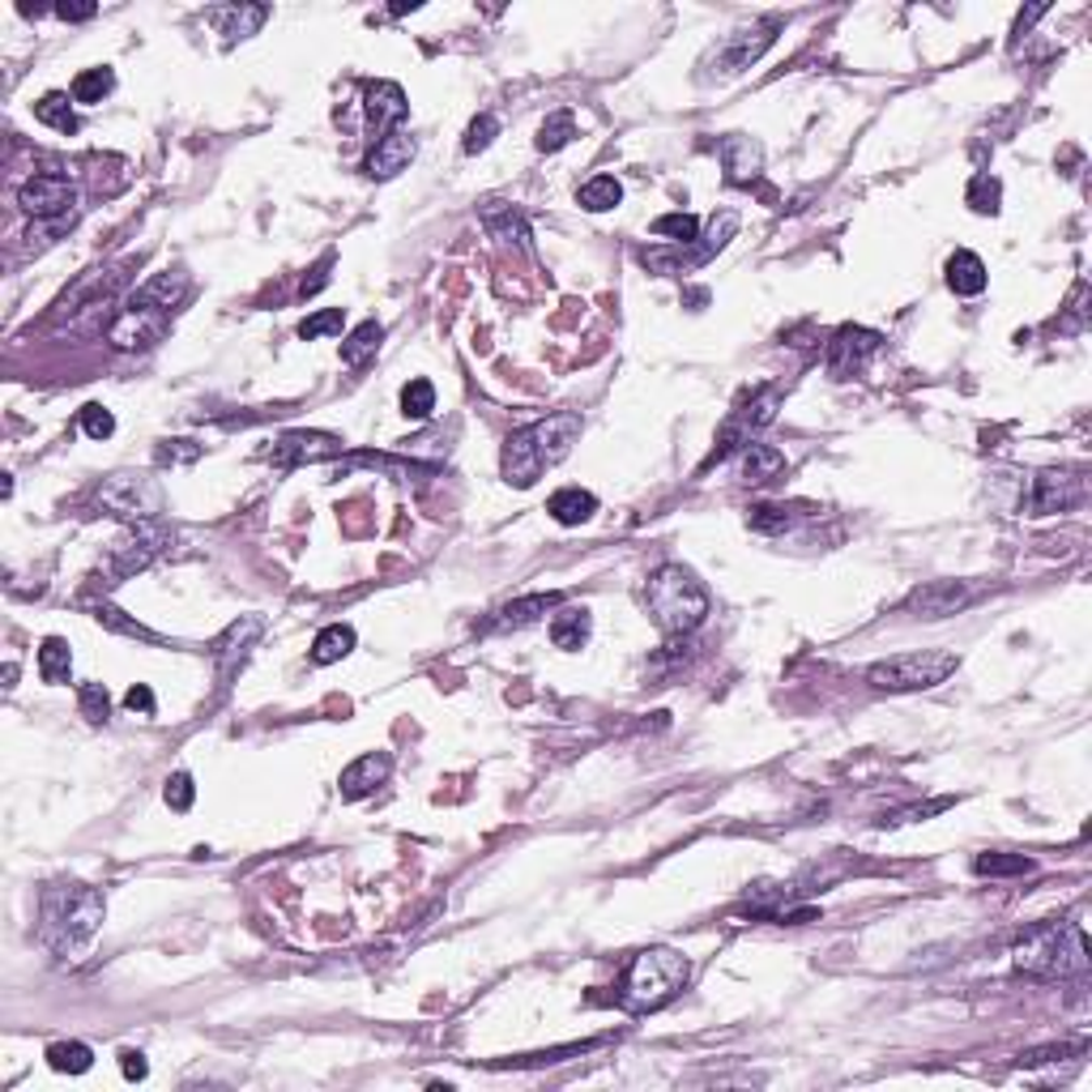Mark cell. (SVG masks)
<instances>
[{
  "label": "cell",
  "mask_w": 1092,
  "mask_h": 1092,
  "mask_svg": "<svg viewBox=\"0 0 1092 1092\" xmlns=\"http://www.w3.org/2000/svg\"><path fill=\"white\" fill-rule=\"evenodd\" d=\"M103 896L94 887L73 884V887H56L43 896V944L61 960H77L86 955V948L99 939V926H103Z\"/></svg>",
  "instance_id": "obj_1"
},
{
  "label": "cell",
  "mask_w": 1092,
  "mask_h": 1092,
  "mask_svg": "<svg viewBox=\"0 0 1092 1092\" xmlns=\"http://www.w3.org/2000/svg\"><path fill=\"white\" fill-rule=\"evenodd\" d=\"M1012 960H1016L1020 973H1032V977H1084L1089 939H1084L1080 926H1067V922L1032 926L1016 939Z\"/></svg>",
  "instance_id": "obj_2"
},
{
  "label": "cell",
  "mask_w": 1092,
  "mask_h": 1092,
  "mask_svg": "<svg viewBox=\"0 0 1092 1092\" xmlns=\"http://www.w3.org/2000/svg\"><path fill=\"white\" fill-rule=\"evenodd\" d=\"M645 607H649V619L666 632V636H682V632H696L708 614V589L687 572L679 563H666L649 576L645 585Z\"/></svg>",
  "instance_id": "obj_3"
},
{
  "label": "cell",
  "mask_w": 1092,
  "mask_h": 1092,
  "mask_svg": "<svg viewBox=\"0 0 1092 1092\" xmlns=\"http://www.w3.org/2000/svg\"><path fill=\"white\" fill-rule=\"evenodd\" d=\"M687 977H691L687 955H679L675 948H649L632 960L619 999L627 1012H658L687 986Z\"/></svg>",
  "instance_id": "obj_4"
},
{
  "label": "cell",
  "mask_w": 1092,
  "mask_h": 1092,
  "mask_svg": "<svg viewBox=\"0 0 1092 1092\" xmlns=\"http://www.w3.org/2000/svg\"><path fill=\"white\" fill-rule=\"evenodd\" d=\"M960 658L952 649H918V653H900V658H887V662H875L867 671V682L880 687V691H926V687H939L944 679H952Z\"/></svg>",
  "instance_id": "obj_5"
},
{
  "label": "cell",
  "mask_w": 1092,
  "mask_h": 1092,
  "mask_svg": "<svg viewBox=\"0 0 1092 1092\" xmlns=\"http://www.w3.org/2000/svg\"><path fill=\"white\" fill-rule=\"evenodd\" d=\"M734 231H739V213H734V209H722V213H713L708 235H700L696 244H679V248H671V252H640V261L658 273L700 270V265H708V261L730 244Z\"/></svg>",
  "instance_id": "obj_6"
},
{
  "label": "cell",
  "mask_w": 1092,
  "mask_h": 1092,
  "mask_svg": "<svg viewBox=\"0 0 1092 1092\" xmlns=\"http://www.w3.org/2000/svg\"><path fill=\"white\" fill-rule=\"evenodd\" d=\"M777 30H781V17L772 13V17H759V22H748V26H739V30H730L722 43H717V52H713V61H708V73L713 77H739V73H748L772 43H777Z\"/></svg>",
  "instance_id": "obj_7"
},
{
  "label": "cell",
  "mask_w": 1092,
  "mask_h": 1092,
  "mask_svg": "<svg viewBox=\"0 0 1092 1092\" xmlns=\"http://www.w3.org/2000/svg\"><path fill=\"white\" fill-rule=\"evenodd\" d=\"M99 504L112 512V517H125V521H154L158 508H162V491L150 474H112L103 478L99 486Z\"/></svg>",
  "instance_id": "obj_8"
},
{
  "label": "cell",
  "mask_w": 1092,
  "mask_h": 1092,
  "mask_svg": "<svg viewBox=\"0 0 1092 1092\" xmlns=\"http://www.w3.org/2000/svg\"><path fill=\"white\" fill-rule=\"evenodd\" d=\"M167 543H171L167 525H158V521H136L133 530H129L125 538H116L112 550H107V576H112V585H116L120 576H133L141 568H150V563L162 555V546Z\"/></svg>",
  "instance_id": "obj_9"
},
{
  "label": "cell",
  "mask_w": 1092,
  "mask_h": 1092,
  "mask_svg": "<svg viewBox=\"0 0 1092 1092\" xmlns=\"http://www.w3.org/2000/svg\"><path fill=\"white\" fill-rule=\"evenodd\" d=\"M777 402H781V389H764V393H755L743 410H734V414L726 418L722 435H717V448H713L708 466H713V461H722V457H730L734 448H748L751 435L777 418Z\"/></svg>",
  "instance_id": "obj_10"
},
{
  "label": "cell",
  "mask_w": 1092,
  "mask_h": 1092,
  "mask_svg": "<svg viewBox=\"0 0 1092 1092\" xmlns=\"http://www.w3.org/2000/svg\"><path fill=\"white\" fill-rule=\"evenodd\" d=\"M17 205L35 218H68L77 209V188L68 184V176H56V171L30 176L17 193Z\"/></svg>",
  "instance_id": "obj_11"
},
{
  "label": "cell",
  "mask_w": 1092,
  "mask_h": 1092,
  "mask_svg": "<svg viewBox=\"0 0 1092 1092\" xmlns=\"http://www.w3.org/2000/svg\"><path fill=\"white\" fill-rule=\"evenodd\" d=\"M338 435L329 431H286L277 444H273L270 461L277 470H295V466H312V461H329V457H341Z\"/></svg>",
  "instance_id": "obj_12"
},
{
  "label": "cell",
  "mask_w": 1092,
  "mask_h": 1092,
  "mask_svg": "<svg viewBox=\"0 0 1092 1092\" xmlns=\"http://www.w3.org/2000/svg\"><path fill=\"white\" fill-rule=\"evenodd\" d=\"M261 632H265V619H261V614H244V619H235V623L222 632V640L213 645L218 682H222V687L239 675V666L248 662V653H252V645L261 640Z\"/></svg>",
  "instance_id": "obj_13"
},
{
  "label": "cell",
  "mask_w": 1092,
  "mask_h": 1092,
  "mask_svg": "<svg viewBox=\"0 0 1092 1092\" xmlns=\"http://www.w3.org/2000/svg\"><path fill=\"white\" fill-rule=\"evenodd\" d=\"M1076 504H1084V478L1080 474H1071V470H1045V474L1032 478V495H1028L1032 517L1067 512Z\"/></svg>",
  "instance_id": "obj_14"
},
{
  "label": "cell",
  "mask_w": 1092,
  "mask_h": 1092,
  "mask_svg": "<svg viewBox=\"0 0 1092 1092\" xmlns=\"http://www.w3.org/2000/svg\"><path fill=\"white\" fill-rule=\"evenodd\" d=\"M167 312H158V308H125L116 321H112V329H107V341L116 346V350H145V346H154V341L167 338Z\"/></svg>",
  "instance_id": "obj_15"
},
{
  "label": "cell",
  "mask_w": 1092,
  "mask_h": 1092,
  "mask_svg": "<svg viewBox=\"0 0 1092 1092\" xmlns=\"http://www.w3.org/2000/svg\"><path fill=\"white\" fill-rule=\"evenodd\" d=\"M875 350H880V334L858 329V325H845V329H836V338L828 341L823 363H828V372H832L836 380H849L854 372L867 367V359H871Z\"/></svg>",
  "instance_id": "obj_16"
},
{
  "label": "cell",
  "mask_w": 1092,
  "mask_h": 1092,
  "mask_svg": "<svg viewBox=\"0 0 1092 1092\" xmlns=\"http://www.w3.org/2000/svg\"><path fill=\"white\" fill-rule=\"evenodd\" d=\"M543 470H546L543 453H538L530 427L512 431V435L504 440V453H499V474H504V482L517 486V491H525V486H534V482L543 478Z\"/></svg>",
  "instance_id": "obj_17"
},
{
  "label": "cell",
  "mask_w": 1092,
  "mask_h": 1092,
  "mask_svg": "<svg viewBox=\"0 0 1092 1092\" xmlns=\"http://www.w3.org/2000/svg\"><path fill=\"white\" fill-rule=\"evenodd\" d=\"M530 435H534V444H538V453H543V466H559L568 453H572V444H576V435H581V414H572V410H563V414H550L543 422H534L530 427Z\"/></svg>",
  "instance_id": "obj_18"
},
{
  "label": "cell",
  "mask_w": 1092,
  "mask_h": 1092,
  "mask_svg": "<svg viewBox=\"0 0 1092 1092\" xmlns=\"http://www.w3.org/2000/svg\"><path fill=\"white\" fill-rule=\"evenodd\" d=\"M418 141L410 129H389L385 136H376V150L367 154V176L372 180H393L398 171H406L410 158H414Z\"/></svg>",
  "instance_id": "obj_19"
},
{
  "label": "cell",
  "mask_w": 1092,
  "mask_h": 1092,
  "mask_svg": "<svg viewBox=\"0 0 1092 1092\" xmlns=\"http://www.w3.org/2000/svg\"><path fill=\"white\" fill-rule=\"evenodd\" d=\"M363 99H367V120H372L376 133L385 136L389 129H402L410 103H406V90H402L398 81H372Z\"/></svg>",
  "instance_id": "obj_20"
},
{
  "label": "cell",
  "mask_w": 1092,
  "mask_h": 1092,
  "mask_svg": "<svg viewBox=\"0 0 1092 1092\" xmlns=\"http://www.w3.org/2000/svg\"><path fill=\"white\" fill-rule=\"evenodd\" d=\"M393 772V759L385 751H372V755H359L346 772H341V798H367L376 785H385Z\"/></svg>",
  "instance_id": "obj_21"
},
{
  "label": "cell",
  "mask_w": 1092,
  "mask_h": 1092,
  "mask_svg": "<svg viewBox=\"0 0 1092 1092\" xmlns=\"http://www.w3.org/2000/svg\"><path fill=\"white\" fill-rule=\"evenodd\" d=\"M964 602H973V589L960 585V581H935V585H922L913 598H909V611H922L926 619H944V614H955Z\"/></svg>",
  "instance_id": "obj_22"
},
{
  "label": "cell",
  "mask_w": 1092,
  "mask_h": 1092,
  "mask_svg": "<svg viewBox=\"0 0 1092 1092\" xmlns=\"http://www.w3.org/2000/svg\"><path fill=\"white\" fill-rule=\"evenodd\" d=\"M759 162H764V154H759V145L743 133H730L722 141V167H726V184H751L755 176H759Z\"/></svg>",
  "instance_id": "obj_23"
},
{
  "label": "cell",
  "mask_w": 1092,
  "mask_h": 1092,
  "mask_svg": "<svg viewBox=\"0 0 1092 1092\" xmlns=\"http://www.w3.org/2000/svg\"><path fill=\"white\" fill-rule=\"evenodd\" d=\"M184 295H188V273L167 270V273H154V277L133 295L129 308H158V312H171Z\"/></svg>",
  "instance_id": "obj_24"
},
{
  "label": "cell",
  "mask_w": 1092,
  "mask_h": 1092,
  "mask_svg": "<svg viewBox=\"0 0 1092 1092\" xmlns=\"http://www.w3.org/2000/svg\"><path fill=\"white\" fill-rule=\"evenodd\" d=\"M270 9L265 4H222V9H209V22L218 26V35L226 39H248L265 26Z\"/></svg>",
  "instance_id": "obj_25"
},
{
  "label": "cell",
  "mask_w": 1092,
  "mask_h": 1092,
  "mask_svg": "<svg viewBox=\"0 0 1092 1092\" xmlns=\"http://www.w3.org/2000/svg\"><path fill=\"white\" fill-rule=\"evenodd\" d=\"M781 470H785V453H781V448H772V444H748V448H743L739 478H743L748 486H764V482H772Z\"/></svg>",
  "instance_id": "obj_26"
},
{
  "label": "cell",
  "mask_w": 1092,
  "mask_h": 1092,
  "mask_svg": "<svg viewBox=\"0 0 1092 1092\" xmlns=\"http://www.w3.org/2000/svg\"><path fill=\"white\" fill-rule=\"evenodd\" d=\"M482 226H486L495 239H504V244H517V248H525V244H530L525 218L504 202H482Z\"/></svg>",
  "instance_id": "obj_27"
},
{
  "label": "cell",
  "mask_w": 1092,
  "mask_h": 1092,
  "mask_svg": "<svg viewBox=\"0 0 1092 1092\" xmlns=\"http://www.w3.org/2000/svg\"><path fill=\"white\" fill-rule=\"evenodd\" d=\"M546 512H550L559 525H585V521L598 512V499H594L589 491H581V486H563V491L550 495Z\"/></svg>",
  "instance_id": "obj_28"
},
{
  "label": "cell",
  "mask_w": 1092,
  "mask_h": 1092,
  "mask_svg": "<svg viewBox=\"0 0 1092 1092\" xmlns=\"http://www.w3.org/2000/svg\"><path fill=\"white\" fill-rule=\"evenodd\" d=\"M589 611L585 607H563V611L550 619V640L555 649H581L589 640Z\"/></svg>",
  "instance_id": "obj_29"
},
{
  "label": "cell",
  "mask_w": 1092,
  "mask_h": 1092,
  "mask_svg": "<svg viewBox=\"0 0 1092 1092\" xmlns=\"http://www.w3.org/2000/svg\"><path fill=\"white\" fill-rule=\"evenodd\" d=\"M986 265H981V257H973V252H955L952 261H948V286H952L955 295H981L986 290Z\"/></svg>",
  "instance_id": "obj_30"
},
{
  "label": "cell",
  "mask_w": 1092,
  "mask_h": 1092,
  "mask_svg": "<svg viewBox=\"0 0 1092 1092\" xmlns=\"http://www.w3.org/2000/svg\"><path fill=\"white\" fill-rule=\"evenodd\" d=\"M380 341H385V329H380L376 321H363L359 329H350L346 341H341V363H346V367H363V363L380 350Z\"/></svg>",
  "instance_id": "obj_31"
},
{
  "label": "cell",
  "mask_w": 1092,
  "mask_h": 1092,
  "mask_svg": "<svg viewBox=\"0 0 1092 1092\" xmlns=\"http://www.w3.org/2000/svg\"><path fill=\"white\" fill-rule=\"evenodd\" d=\"M350 649H354V627H350V623H329V627L312 640V662H316V666H334V662H341Z\"/></svg>",
  "instance_id": "obj_32"
},
{
  "label": "cell",
  "mask_w": 1092,
  "mask_h": 1092,
  "mask_svg": "<svg viewBox=\"0 0 1092 1092\" xmlns=\"http://www.w3.org/2000/svg\"><path fill=\"white\" fill-rule=\"evenodd\" d=\"M39 675H43V682H52V687L68 682V675H73V653H68V640H61V636H48V640L39 645Z\"/></svg>",
  "instance_id": "obj_33"
},
{
  "label": "cell",
  "mask_w": 1092,
  "mask_h": 1092,
  "mask_svg": "<svg viewBox=\"0 0 1092 1092\" xmlns=\"http://www.w3.org/2000/svg\"><path fill=\"white\" fill-rule=\"evenodd\" d=\"M116 90V73L112 68H86L73 77V103H103Z\"/></svg>",
  "instance_id": "obj_34"
},
{
  "label": "cell",
  "mask_w": 1092,
  "mask_h": 1092,
  "mask_svg": "<svg viewBox=\"0 0 1092 1092\" xmlns=\"http://www.w3.org/2000/svg\"><path fill=\"white\" fill-rule=\"evenodd\" d=\"M35 120L48 125V129H56V133H77V116H73L68 94H43L35 103Z\"/></svg>",
  "instance_id": "obj_35"
},
{
  "label": "cell",
  "mask_w": 1092,
  "mask_h": 1092,
  "mask_svg": "<svg viewBox=\"0 0 1092 1092\" xmlns=\"http://www.w3.org/2000/svg\"><path fill=\"white\" fill-rule=\"evenodd\" d=\"M48 1063L56 1071H65V1076H81V1071L94 1067V1054L81 1041H56V1045H48Z\"/></svg>",
  "instance_id": "obj_36"
},
{
  "label": "cell",
  "mask_w": 1092,
  "mask_h": 1092,
  "mask_svg": "<svg viewBox=\"0 0 1092 1092\" xmlns=\"http://www.w3.org/2000/svg\"><path fill=\"white\" fill-rule=\"evenodd\" d=\"M623 202V184L614 180V176H594L585 188H581V205L589 209V213H602V209H614V205Z\"/></svg>",
  "instance_id": "obj_37"
},
{
  "label": "cell",
  "mask_w": 1092,
  "mask_h": 1092,
  "mask_svg": "<svg viewBox=\"0 0 1092 1092\" xmlns=\"http://www.w3.org/2000/svg\"><path fill=\"white\" fill-rule=\"evenodd\" d=\"M559 602V594H534V598H521L512 607L499 611V627H521V623H534L538 614H546L550 607Z\"/></svg>",
  "instance_id": "obj_38"
},
{
  "label": "cell",
  "mask_w": 1092,
  "mask_h": 1092,
  "mask_svg": "<svg viewBox=\"0 0 1092 1092\" xmlns=\"http://www.w3.org/2000/svg\"><path fill=\"white\" fill-rule=\"evenodd\" d=\"M572 136H576L572 112H555V116H546L543 129H538V150H543V154H555V150H563Z\"/></svg>",
  "instance_id": "obj_39"
},
{
  "label": "cell",
  "mask_w": 1092,
  "mask_h": 1092,
  "mask_svg": "<svg viewBox=\"0 0 1092 1092\" xmlns=\"http://www.w3.org/2000/svg\"><path fill=\"white\" fill-rule=\"evenodd\" d=\"M964 202L968 209H977V213H999V202H1003V184L994 180V176H973V184H968V193H964Z\"/></svg>",
  "instance_id": "obj_40"
},
{
  "label": "cell",
  "mask_w": 1092,
  "mask_h": 1092,
  "mask_svg": "<svg viewBox=\"0 0 1092 1092\" xmlns=\"http://www.w3.org/2000/svg\"><path fill=\"white\" fill-rule=\"evenodd\" d=\"M973 871L977 875H1028L1032 858H1024V854H981L973 862Z\"/></svg>",
  "instance_id": "obj_41"
},
{
  "label": "cell",
  "mask_w": 1092,
  "mask_h": 1092,
  "mask_svg": "<svg viewBox=\"0 0 1092 1092\" xmlns=\"http://www.w3.org/2000/svg\"><path fill=\"white\" fill-rule=\"evenodd\" d=\"M653 235H666V239H675V244H696V239H700V222H696L691 213H662V218L653 222Z\"/></svg>",
  "instance_id": "obj_42"
},
{
  "label": "cell",
  "mask_w": 1092,
  "mask_h": 1092,
  "mask_svg": "<svg viewBox=\"0 0 1092 1092\" xmlns=\"http://www.w3.org/2000/svg\"><path fill=\"white\" fill-rule=\"evenodd\" d=\"M402 410H406V418H431V410H435L431 380H410L402 389Z\"/></svg>",
  "instance_id": "obj_43"
},
{
  "label": "cell",
  "mask_w": 1092,
  "mask_h": 1092,
  "mask_svg": "<svg viewBox=\"0 0 1092 1092\" xmlns=\"http://www.w3.org/2000/svg\"><path fill=\"white\" fill-rule=\"evenodd\" d=\"M748 525L759 530V534H777V530L790 525V508H781V504H755L748 512Z\"/></svg>",
  "instance_id": "obj_44"
},
{
  "label": "cell",
  "mask_w": 1092,
  "mask_h": 1092,
  "mask_svg": "<svg viewBox=\"0 0 1092 1092\" xmlns=\"http://www.w3.org/2000/svg\"><path fill=\"white\" fill-rule=\"evenodd\" d=\"M341 308H325V312H316V316H308L303 325H299V338L303 341H316V338H329V334H341Z\"/></svg>",
  "instance_id": "obj_45"
},
{
  "label": "cell",
  "mask_w": 1092,
  "mask_h": 1092,
  "mask_svg": "<svg viewBox=\"0 0 1092 1092\" xmlns=\"http://www.w3.org/2000/svg\"><path fill=\"white\" fill-rule=\"evenodd\" d=\"M77 700H81V713L99 726V722H107V713H112V700H107V687L103 682H86L81 691H77Z\"/></svg>",
  "instance_id": "obj_46"
},
{
  "label": "cell",
  "mask_w": 1092,
  "mask_h": 1092,
  "mask_svg": "<svg viewBox=\"0 0 1092 1092\" xmlns=\"http://www.w3.org/2000/svg\"><path fill=\"white\" fill-rule=\"evenodd\" d=\"M158 466H193L197 457H202V444H193V440H167V444H158Z\"/></svg>",
  "instance_id": "obj_47"
},
{
  "label": "cell",
  "mask_w": 1092,
  "mask_h": 1092,
  "mask_svg": "<svg viewBox=\"0 0 1092 1092\" xmlns=\"http://www.w3.org/2000/svg\"><path fill=\"white\" fill-rule=\"evenodd\" d=\"M81 431H86L90 440H107V435L116 431V418H112V410H103L99 402L81 406Z\"/></svg>",
  "instance_id": "obj_48"
},
{
  "label": "cell",
  "mask_w": 1092,
  "mask_h": 1092,
  "mask_svg": "<svg viewBox=\"0 0 1092 1092\" xmlns=\"http://www.w3.org/2000/svg\"><path fill=\"white\" fill-rule=\"evenodd\" d=\"M495 133H499V120H495L491 112H482L474 125L466 129V154H482V150L495 141Z\"/></svg>",
  "instance_id": "obj_49"
},
{
  "label": "cell",
  "mask_w": 1092,
  "mask_h": 1092,
  "mask_svg": "<svg viewBox=\"0 0 1092 1092\" xmlns=\"http://www.w3.org/2000/svg\"><path fill=\"white\" fill-rule=\"evenodd\" d=\"M193 798H197V785H193V777H188V772L167 777V807H171V811H188V807H193Z\"/></svg>",
  "instance_id": "obj_50"
},
{
  "label": "cell",
  "mask_w": 1092,
  "mask_h": 1092,
  "mask_svg": "<svg viewBox=\"0 0 1092 1092\" xmlns=\"http://www.w3.org/2000/svg\"><path fill=\"white\" fill-rule=\"evenodd\" d=\"M99 623H107V627H116V632H129V636H141V640H154V645H162V636L145 632L141 623H129V619H120V611H112V607H99Z\"/></svg>",
  "instance_id": "obj_51"
},
{
  "label": "cell",
  "mask_w": 1092,
  "mask_h": 1092,
  "mask_svg": "<svg viewBox=\"0 0 1092 1092\" xmlns=\"http://www.w3.org/2000/svg\"><path fill=\"white\" fill-rule=\"evenodd\" d=\"M120 1071H125V1080H129V1084H136V1080H145V1076H150V1063H145V1054L125 1050V1054H120Z\"/></svg>",
  "instance_id": "obj_52"
},
{
  "label": "cell",
  "mask_w": 1092,
  "mask_h": 1092,
  "mask_svg": "<svg viewBox=\"0 0 1092 1092\" xmlns=\"http://www.w3.org/2000/svg\"><path fill=\"white\" fill-rule=\"evenodd\" d=\"M125 704H129L133 713H141V717H154V691H150L145 682H136V687H129Z\"/></svg>",
  "instance_id": "obj_53"
},
{
  "label": "cell",
  "mask_w": 1092,
  "mask_h": 1092,
  "mask_svg": "<svg viewBox=\"0 0 1092 1092\" xmlns=\"http://www.w3.org/2000/svg\"><path fill=\"white\" fill-rule=\"evenodd\" d=\"M952 807V798H939V803H926V807H909V811H900L896 819H884V823H900V819H922V816H935V811H948Z\"/></svg>",
  "instance_id": "obj_54"
},
{
  "label": "cell",
  "mask_w": 1092,
  "mask_h": 1092,
  "mask_svg": "<svg viewBox=\"0 0 1092 1092\" xmlns=\"http://www.w3.org/2000/svg\"><path fill=\"white\" fill-rule=\"evenodd\" d=\"M56 13H61L65 22H86V17H94L99 9H94V4H56Z\"/></svg>",
  "instance_id": "obj_55"
}]
</instances>
